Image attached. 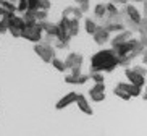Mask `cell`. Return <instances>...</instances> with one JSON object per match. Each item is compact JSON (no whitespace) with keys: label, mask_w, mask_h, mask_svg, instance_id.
<instances>
[{"label":"cell","mask_w":147,"mask_h":136,"mask_svg":"<svg viewBox=\"0 0 147 136\" xmlns=\"http://www.w3.org/2000/svg\"><path fill=\"white\" fill-rule=\"evenodd\" d=\"M112 3H115V5H128V2L129 0H110Z\"/></svg>","instance_id":"cell-34"},{"label":"cell","mask_w":147,"mask_h":136,"mask_svg":"<svg viewBox=\"0 0 147 136\" xmlns=\"http://www.w3.org/2000/svg\"><path fill=\"white\" fill-rule=\"evenodd\" d=\"M0 21H2V16H0Z\"/></svg>","instance_id":"cell-42"},{"label":"cell","mask_w":147,"mask_h":136,"mask_svg":"<svg viewBox=\"0 0 147 136\" xmlns=\"http://www.w3.org/2000/svg\"><path fill=\"white\" fill-rule=\"evenodd\" d=\"M21 18L24 20V24H26V26H31V24L37 23V20H36V12H31V10H26V12L21 15Z\"/></svg>","instance_id":"cell-20"},{"label":"cell","mask_w":147,"mask_h":136,"mask_svg":"<svg viewBox=\"0 0 147 136\" xmlns=\"http://www.w3.org/2000/svg\"><path fill=\"white\" fill-rule=\"evenodd\" d=\"M76 96H78V92H74V91L65 94V96L60 97V101L55 104V109L57 110H63V109H66V107H69L71 104H74V102H76Z\"/></svg>","instance_id":"cell-8"},{"label":"cell","mask_w":147,"mask_h":136,"mask_svg":"<svg viewBox=\"0 0 147 136\" xmlns=\"http://www.w3.org/2000/svg\"><path fill=\"white\" fill-rule=\"evenodd\" d=\"M125 76H126V79H128V83L136 84V86H139V88H144V86L147 84L146 78H144L142 75L136 73L133 68H125Z\"/></svg>","instance_id":"cell-6"},{"label":"cell","mask_w":147,"mask_h":136,"mask_svg":"<svg viewBox=\"0 0 147 136\" xmlns=\"http://www.w3.org/2000/svg\"><path fill=\"white\" fill-rule=\"evenodd\" d=\"M79 20H76V18H69V36L71 37H74V36L79 34Z\"/></svg>","instance_id":"cell-21"},{"label":"cell","mask_w":147,"mask_h":136,"mask_svg":"<svg viewBox=\"0 0 147 136\" xmlns=\"http://www.w3.org/2000/svg\"><path fill=\"white\" fill-rule=\"evenodd\" d=\"M69 75H73V76L82 75V73H81V68H73V70H69Z\"/></svg>","instance_id":"cell-33"},{"label":"cell","mask_w":147,"mask_h":136,"mask_svg":"<svg viewBox=\"0 0 147 136\" xmlns=\"http://www.w3.org/2000/svg\"><path fill=\"white\" fill-rule=\"evenodd\" d=\"M142 63H144V65H147V49H146V52L142 53Z\"/></svg>","instance_id":"cell-36"},{"label":"cell","mask_w":147,"mask_h":136,"mask_svg":"<svg viewBox=\"0 0 147 136\" xmlns=\"http://www.w3.org/2000/svg\"><path fill=\"white\" fill-rule=\"evenodd\" d=\"M129 39H133V31H129V29L121 31V32L115 34V37H113V39H110L112 49L117 47V45H120V44H123V42H126V41H129Z\"/></svg>","instance_id":"cell-12"},{"label":"cell","mask_w":147,"mask_h":136,"mask_svg":"<svg viewBox=\"0 0 147 136\" xmlns=\"http://www.w3.org/2000/svg\"><path fill=\"white\" fill-rule=\"evenodd\" d=\"M117 88L123 89L129 94L131 97H138V96H142V88H139L136 84H131V83H125V81H120L117 84Z\"/></svg>","instance_id":"cell-11"},{"label":"cell","mask_w":147,"mask_h":136,"mask_svg":"<svg viewBox=\"0 0 147 136\" xmlns=\"http://www.w3.org/2000/svg\"><path fill=\"white\" fill-rule=\"evenodd\" d=\"M91 79L89 75H79V76H73V75H66L65 76V83L66 84H86Z\"/></svg>","instance_id":"cell-16"},{"label":"cell","mask_w":147,"mask_h":136,"mask_svg":"<svg viewBox=\"0 0 147 136\" xmlns=\"http://www.w3.org/2000/svg\"><path fill=\"white\" fill-rule=\"evenodd\" d=\"M139 41H141V42H142V45H144V47L147 49V36H146V37H141V39H139Z\"/></svg>","instance_id":"cell-38"},{"label":"cell","mask_w":147,"mask_h":136,"mask_svg":"<svg viewBox=\"0 0 147 136\" xmlns=\"http://www.w3.org/2000/svg\"><path fill=\"white\" fill-rule=\"evenodd\" d=\"M50 8H52V2H50V0H40L39 10H45V12H49Z\"/></svg>","instance_id":"cell-31"},{"label":"cell","mask_w":147,"mask_h":136,"mask_svg":"<svg viewBox=\"0 0 147 136\" xmlns=\"http://www.w3.org/2000/svg\"><path fill=\"white\" fill-rule=\"evenodd\" d=\"M39 3H40V0H28V10L37 12L39 10Z\"/></svg>","instance_id":"cell-30"},{"label":"cell","mask_w":147,"mask_h":136,"mask_svg":"<svg viewBox=\"0 0 147 136\" xmlns=\"http://www.w3.org/2000/svg\"><path fill=\"white\" fill-rule=\"evenodd\" d=\"M133 70L136 71V73H139V75H142L144 78L147 76V68H146V66H142V65H136Z\"/></svg>","instance_id":"cell-32"},{"label":"cell","mask_w":147,"mask_h":136,"mask_svg":"<svg viewBox=\"0 0 147 136\" xmlns=\"http://www.w3.org/2000/svg\"><path fill=\"white\" fill-rule=\"evenodd\" d=\"M102 26H104L108 32H115V34H118V32H121V31H125V24H123V23H115L113 21V23L102 24Z\"/></svg>","instance_id":"cell-17"},{"label":"cell","mask_w":147,"mask_h":136,"mask_svg":"<svg viewBox=\"0 0 147 136\" xmlns=\"http://www.w3.org/2000/svg\"><path fill=\"white\" fill-rule=\"evenodd\" d=\"M113 94H115L117 97H120V99H123V101H129L131 99V96L128 94V92L123 91V89H120V88H117V86H115V89H113Z\"/></svg>","instance_id":"cell-25"},{"label":"cell","mask_w":147,"mask_h":136,"mask_svg":"<svg viewBox=\"0 0 147 136\" xmlns=\"http://www.w3.org/2000/svg\"><path fill=\"white\" fill-rule=\"evenodd\" d=\"M36 20H37V23L49 20V12H45V10H37L36 12Z\"/></svg>","instance_id":"cell-27"},{"label":"cell","mask_w":147,"mask_h":136,"mask_svg":"<svg viewBox=\"0 0 147 136\" xmlns=\"http://www.w3.org/2000/svg\"><path fill=\"white\" fill-rule=\"evenodd\" d=\"M129 2H131V3H142L144 0H129Z\"/></svg>","instance_id":"cell-39"},{"label":"cell","mask_w":147,"mask_h":136,"mask_svg":"<svg viewBox=\"0 0 147 136\" xmlns=\"http://www.w3.org/2000/svg\"><path fill=\"white\" fill-rule=\"evenodd\" d=\"M26 28L24 20L21 18V15H11L8 16V32L13 37H21V31Z\"/></svg>","instance_id":"cell-4"},{"label":"cell","mask_w":147,"mask_h":136,"mask_svg":"<svg viewBox=\"0 0 147 136\" xmlns=\"http://www.w3.org/2000/svg\"><path fill=\"white\" fill-rule=\"evenodd\" d=\"M2 3H3V0H0V5H2Z\"/></svg>","instance_id":"cell-41"},{"label":"cell","mask_w":147,"mask_h":136,"mask_svg":"<svg viewBox=\"0 0 147 136\" xmlns=\"http://www.w3.org/2000/svg\"><path fill=\"white\" fill-rule=\"evenodd\" d=\"M142 16H147V0L142 2Z\"/></svg>","instance_id":"cell-35"},{"label":"cell","mask_w":147,"mask_h":136,"mask_svg":"<svg viewBox=\"0 0 147 136\" xmlns=\"http://www.w3.org/2000/svg\"><path fill=\"white\" fill-rule=\"evenodd\" d=\"M11 15H16V3L3 0V3L0 5V16H11Z\"/></svg>","instance_id":"cell-13"},{"label":"cell","mask_w":147,"mask_h":136,"mask_svg":"<svg viewBox=\"0 0 147 136\" xmlns=\"http://www.w3.org/2000/svg\"><path fill=\"white\" fill-rule=\"evenodd\" d=\"M28 10V0H18V3H16V12L18 13H24Z\"/></svg>","instance_id":"cell-29"},{"label":"cell","mask_w":147,"mask_h":136,"mask_svg":"<svg viewBox=\"0 0 147 136\" xmlns=\"http://www.w3.org/2000/svg\"><path fill=\"white\" fill-rule=\"evenodd\" d=\"M42 32H44V29L40 26V23H34V24L26 26L21 31V37L29 41V42H32V44H37L42 39Z\"/></svg>","instance_id":"cell-3"},{"label":"cell","mask_w":147,"mask_h":136,"mask_svg":"<svg viewBox=\"0 0 147 136\" xmlns=\"http://www.w3.org/2000/svg\"><path fill=\"white\" fill-rule=\"evenodd\" d=\"M94 16L99 18V20H104L107 16V8H105L104 3H97L94 7Z\"/></svg>","instance_id":"cell-22"},{"label":"cell","mask_w":147,"mask_h":136,"mask_svg":"<svg viewBox=\"0 0 147 136\" xmlns=\"http://www.w3.org/2000/svg\"><path fill=\"white\" fill-rule=\"evenodd\" d=\"M52 66L55 68L57 71H60V73H65L68 68H66V65H65V60H61V58H53L52 60Z\"/></svg>","instance_id":"cell-23"},{"label":"cell","mask_w":147,"mask_h":136,"mask_svg":"<svg viewBox=\"0 0 147 136\" xmlns=\"http://www.w3.org/2000/svg\"><path fill=\"white\" fill-rule=\"evenodd\" d=\"M74 104L78 106V110H81L82 114H86V115H92V114H94V110H92L91 104H89V101H87V97L84 96V94H78Z\"/></svg>","instance_id":"cell-9"},{"label":"cell","mask_w":147,"mask_h":136,"mask_svg":"<svg viewBox=\"0 0 147 136\" xmlns=\"http://www.w3.org/2000/svg\"><path fill=\"white\" fill-rule=\"evenodd\" d=\"M32 50L37 57L45 63H52V60L57 57V50L53 45H50L49 42H37L32 45Z\"/></svg>","instance_id":"cell-2"},{"label":"cell","mask_w":147,"mask_h":136,"mask_svg":"<svg viewBox=\"0 0 147 136\" xmlns=\"http://www.w3.org/2000/svg\"><path fill=\"white\" fill-rule=\"evenodd\" d=\"M139 42V39H129L126 41V42H123V44L117 45V47H113V52L117 53V57H121V55H129L131 52H133V49L136 47V44Z\"/></svg>","instance_id":"cell-5"},{"label":"cell","mask_w":147,"mask_h":136,"mask_svg":"<svg viewBox=\"0 0 147 136\" xmlns=\"http://www.w3.org/2000/svg\"><path fill=\"white\" fill-rule=\"evenodd\" d=\"M131 63L129 55H121L118 57V66H123V68H128V65Z\"/></svg>","instance_id":"cell-28"},{"label":"cell","mask_w":147,"mask_h":136,"mask_svg":"<svg viewBox=\"0 0 147 136\" xmlns=\"http://www.w3.org/2000/svg\"><path fill=\"white\" fill-rule=\"evenodd\" d=\"M138 32H139L141 37H146L147 36V16H142V20H141V23H139Z\"/></svg>","instance_id":"cell-24"},{"label":"cell","mask_w":147,"mask_h":136,"mask_svg":"<svg viewBox=\"0 0 147 136\" xmlns=\"http://www.w3.org/2000/svg\"><path fill=\"white\" fill-rule=\"evenodd\" d=\"M97 28H99V24H97L94 20H91V18H86V20H84V29H86V32L89 36H94Z\"/></svg>","instance_id":"cell-18"},{"label":"cell","mask_w":147,"mask_h":136,"mask_svg":"<svg viewBox=\"0 0 147 136\" xmlns=\"http://www.w3.org/2000/svg\"><path fill=\"white\" fill-rule=\"evenodd\" d=\"M118 66V57L113 49H104L91 57V73H112Z\"/></svg>","instance_id":"cell-1"},{"label":"cell","mask_w":147,"mask_h":136,"mask_svg":"<svg viewBox=\"0 0 147 136\" xmlns=\"http://www.w3.org/2000/svg\"><path fill=\"white\" fill-rule=\"evenodd\" d=\"M91 79L94 81V84H105V78L104 73H89Z\"/></svg>","instance_id":"cell-26"},{"label":"cell","mask_w":147,"mask_h":136,"mask_svg":"<svg viewBox=\"0 0 147 136\" xmlns=\"http://www.w3.org/2000/svg\"><path fill=\"white\" fill-rule=\"evenodd\" d=\"M82 62H84V58H82L81 53L71 52V53H68V55H66L65 65H66V68H68V70H73V68H81Z\"/></svg>","instance_id":"cell-7"},{"label":"cell","mask_w":147,"mask_h":136,"mask_svg":"<svg viewBox=\"0 0 147 136\" xmlns=\"http://www.w3.org/2000/svg\"><path fill=\"white\" fill-rule=\"evenodd\" d=\"M76 3H78V7L79 5H84V3H89V0H74Z\"/></svg>","instance_id":"cell-37"},{"label":"cell","mask_w":147,"mask_h":136,"mask_svg":"<svg viewBox=\"0 0 147 136\" xmlns=\"http://www.w3.org/2000/svg\"><path fill=\"white\" fill-rule=\"evenodd\" d=\"M125 8H126V15H128V18H129L133 23L139 24V23H141V20H142V13H141L136 7H133V5H126Z\"/></svg>","instance_id":"cell-14"},{"label":"cell","mask_w":147,"mask_h":136,"mask_svg":"<svg viewBox=\"0 0 147 136\" xmlns=\"http://www.w3.org/2000/svg\"><path fill=\"white\" fill-rule=\"evenodd\" d=\"M82 15L84 13L79 10V7H65V10L61 12V16L63 18H76V20H81Z\"/></svg>","instance_id":"cell-15"},{"label":"cell","mask_w":147,"mask_h":136,"mask_svg":"<svg viewBox=\"0 0 147 136\" xmlns=\"http://www.w3.org/2000/svg\"><path fill=\"white\" fill-rule=\"evenodd\" d=\"M92 37H94L97 45H105L108 41H110V32H108L102 24H99V28H97V31H95V34L92 36Z\"/></svg>","instance_id":"cell-10"},{"label":"cell","mask_w":147,"mask_h":136,"mask_svg":"<svg viewBox=\"0 0 147 136\" xmlns=\"http://www.w3.org/2000/svg\"><path fill=\"white\" fill-rule=\"evenodd\" d=\"M8 2H11V3H18V0H8Z\"/></svg>","instance_id":"cell-40"},{"label":"cell","mask_w":147,"mask_h":136,"mask_svg":"<svg viewBox=\"0 0 147 136\" xmlns=\"http://www.w3.org/2000/svg\"><path fill=\"white\" fill-rule=\"evenodd\" d=\"M89 97H91V101H94V102H102V101H105V92L97 91L95 88H91L89 89Z\"/></svg>","instance_id":"cell-19"}]
</instances>
